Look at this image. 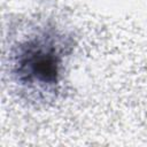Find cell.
<instances>
[{"label": "cell", "mask_w": 147, "mask_h": 147, "mask_svg": "<svg viewBox=\"0 0 147 147\" xmlns=\"http://www.w3.org/2000/svg\"><path fill=\"white\" fill-rule=\"evenodd\" d=\"M67 44L49 32H41L24 40L13 56V75L29 90L51 92L60 83Z\"/></svg>", "instance_id": "cell-1"}]
</instances>
